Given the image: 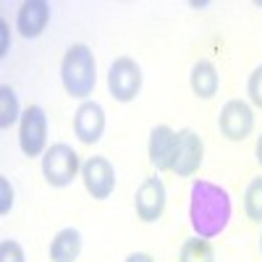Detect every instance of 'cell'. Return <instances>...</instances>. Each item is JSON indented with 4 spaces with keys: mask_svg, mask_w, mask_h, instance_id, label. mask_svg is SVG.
<instances>
[{
    "mask_svg": "<svg viewBox=\"0 0 262 262\" xmlns=\"http://www.w3.org/2000/svg\"><path fill=\"white\" fill-rule=\"evenodd\" d=\"M231 196L223 186L212 181H194L191 194H189V221L196 236L202 238H215L221 236L231 221Z\"/></svg>",
    "mask_w": 262,
    "mask_h": 262,
    "instance_id": "cell-1",
    "label": "cell"
},
{
    "mask_svg": "<svg viewBox=\"0 0 262 262\" xmlns=\"http://www.w3.org/2000/svg\"><path fill=\"white\" fill-rule=\"evenodd\" d=\"M60 81H63V90L71 97L90 100V95L97 86V63H95V53L86 45H71L63 53Z\"/></svg>",
    "mask_w": 262,
    "mask_h": 262,
    "instance_id": "cell-2",
    "label": "cell"
},
{
    "mask_svg": "<svg viewBox=\"0 0 262 262\" xmlns=\"http://www.w3.org/2000/svg\"><path fill=\"white\" fill-rule=\"evenodd\" d=\"M81 173V160L76 155V149L66 142H55L48 147V152L42 155V176L45 181L55 189L69 186L76 176Z\"/></svg>",
    "mask_w": 262,
    "mask_h": 262,
    "instance_id": "cell-3",
    "label": "cell"
},
{
    "mask_svg": "<svg viewBox=\"0 0 262 262\" xmlns=\"http://www.w3.org/2000/svg\"><path fill=\"white\" fill-rule=\"evenodd\" d=\"M18 147L27 158L48 152V116L39 105H29L18 121Z\"/></svg>",
    "mask_w": 262,
    "mask_h": 262,
    "instance_id": "cell-4",
    "label": "cell"
},
{
    "mask_svg": "<svg viewBox=\"0 0 262 262\" xmlns=\"http://www.w3.org/2000/svg\"><path fill=\"white\" fill-rule=\"evenodd\" d=\"M142 90V69L131 58H116L107 69V92L116 102H131L137 100Z\"/></svg>",
    "mask_w": 262,
    "mask_h": 262,
    "instance_id": "cell-5",
    "label": "cell"
},
{
    "mask_svg": "<svg viewBox=\"0 0 262 262\" xmlns=\"http://www.w3.org/2000/svg\"><path fill=\"white\" fill-rule=\"evenodd\" d=\"M205 160V142L202 137L196 134L194 128H184L179 131V139H176V152H173V160H170V170L181 179H189L200 170Z\"/></svg>",
    "mask_w": 262,
    "mask_h": 262,
    "instance_id": "cell-6",
    "label": "cell"
},
{
    "mask_svg": "<svg viewBox=\"0 0 262 262\" xmlns=\"http://www.w3.org/2000/svg\"><path fill=\"white\" fill-rule=\"evenodd\" d=\"M81 181H84V189L90 191L92 200H107L113 191H116V168L113 163L102 158V155H95V158H86L81 163Z\"/></svg>",
    "mask_w": 262,
    "mask_h": 262,
    "instance_id": "cell-7",
    "label": "cell"
},
{
    "mask_svg": "<svg viewBox=\"0 0 262 262\" xmlns=\"http://www.w3.org/2000/svg\"><path fill=\"white\" fill-rule=\"evenodd\" d=\"M217 126H221V134L231 142H244L252 128H254V111L252 105L244 100H228L223 105L221 116H217Z\"/></svg>",
    "mask_w": 262,
    "mask_h": 262,
    "instance_id": "cell-8",
    "label": "cell"
},
{
    "mask_svg": "<svg viewBox=\"0 0 262 262\" xmlns=\"http://www.w3.org/2000/svg\"><path fill=\"white\" fill-rule=\"evenodd\" d=\"M74 134L81 144H97L105 134V107L95 100H84L74 113Z\"/></svg>",
    "mask_w": 262,
    "mask_h": 262,
    "instance_id": "cell-9",
    "label": "cell"
},
{
    "mask_svg": "<svg viewBox=\"0 0 262 262\" xmlns=\"http://www.w3.org/2000/svg\"><path fill=\"white\" fill-rule=\"evenodd\" d=\"M134 207L139 221L144 223H155L158 217L165 212V184L158 176H149L139 184L137 194H134Z\"/></svg>",
    "mask_w": 262,
    "mask_h": 262,
    "instance_id": "cell-10",
    "label": "cell"
},
{
    "mask_svg": "<svg viewBox=\"0 0 262 262\" xmlns=\"http://www.w3.org/2000/svg\"><path fill=\"white\" fill-rule=\"evenodd\" d=\"M48 21H50V3H45V0H27V3L18 6L16 29L24 39H37L45 32Z\"/></svg>",
    "mask_w": 262,
    "mask_h": 262,
    "instance_id": "cell-11",
    "label": "cell"
},
{
    "mask_svg": "<svg viewBox=\"0 0 262 262\" xmlns=\"http://www.w3.org/2000/svg\"><path fill=\"white\" fill-rule=\"evenodd\" d=\"M176 139H179V131H173L165 123L149 131L147 152H149V163L158 170H170V160H173V152H176Z\"/></svg>",
    "mask_w": 262,
    "mask_h": 262,
    "instance_id": "cell-12",
    "label": "cell"
},
{
    "mask_svg": "<svg viewBox=\"0 0 262 262\" xmlns=\"http://www.w3.org/2000/svg\"><path fill=\"white\" fill-rule=\"evenodd\" d=\"M189 84H191V92L202 100H210L217 95L221 90V74H217L215 63L212 60H196L191 66V76H189Z\"/></svg>",
    "mask_w": 262,
    "mask_h": 262,
    "instance_id": "cell-13",
    "label": "cell"
},
{
    "mask_svg": "<svg viewBox=\"0 0 262 262\" xmlns=\"http://www.w3.org/2000/svg\"><path fill=\"white\" fill-rule=\"evenodd\" d=\"M81 254V233L79 228H60L50 242L53 262H76Z\"/></svg>",
    "mask_w": 262,
    "mask_h": 262,
    "instance_id": "cell-14",
    "label": "cell"
},
{
    "mask_svg": "<svg viewBox=\"0 0 262 262\" xmlns=\"http://www.w3.org/2000/svg\"><path fill=\"white\" fill-rule=\"evenodd\" d=\"M179 262H215V249L207 238L202 236H191L181 244Z\"/></svg>",
    "mask_w": 262,
    "mask_h": 262,
    "instance_id": "cell-15",
    "label": "cell"
},
{
    "mask_svg": "<svg viewBox=\"0 0 262 262\" xmlns=\"http://www.w3.org/2000/svg\"><path fill=\"white\" fill-rule=\"evenodd\" d=\"M16 121H21L18 97L8 84L0 86V128H11Z\"/></svg>",
    "mask_w": 262,
    "mask_h": 262,
    "instance_id": "cell-16",
    "label": "cell"
},
{
    "mask_svg": "<svg viewBox=\"0 0 262 262\" xmlns=\"http://www.w3.org/2000/svg\"><path fill=\"white\" fill-rule=\"evenodd\" d=\"M244 212L249 221L262 223V176L252 179L244 191Z\"/></svg>",
    "mask_w": 262,
    "mask_h": 262,
    "instance_id": "cell-17",
    "label": "cell"
},
{
    "mask_svg": "<svg viewBox=\"0 0 262 262\" xmlns=\"http://www.w3.org/2000/svg\"><path fill=\"white\" fill-rule=\"evenodd\" d=\"M0 262H27L21 244L13 242V238H3L0 242Z\"/></svg>",
    "mask_w": 262,
    "mask_h": 262,
    "instance_id": "cell-18",
    "label": "cell"
},
{
    "mask_svg": "<svg viewBox=\"0 0 262 262\" xmlns=\"http://www.w3.org/2000/svg\"><path fill=\"white\" fill-rule=\"evenodd\" d=\"M247 95H249L252 105L262 107V66H257V69L249 74V81H247Z\"/></svg>",
    "mask_w": 262,
    "mask_h": 262,
    "instance_id": "cell-19",
    "label": "cell"
},
{
    "mask_svg": "<svg viewBox=\"0 0 262 262\" xmlns=\"http://www.w3.org/2000/svg\"><path fill=\"white\" fill-rule=\"evenodd\" d=\"M13 207V189L6 176H0V215H8Z\"/></svg>",
    "mask_w": 262,
    "mask_h": 262,
    "instance_id": "cell-20",
    "label": "cell"
},
{
    "mask_svg": "<svg viewBox=\"0 0 262 262\" xmlns=\"http://www.w3.org/2000/svg\"><path fill=\"white\" fill-rule=\"evenodd\" d=\"M123 262H155V257L147 254V252H131Z\"/></svg>",
    "mask_w": 262,
    "mask_h": 262,
    "instance_id": "cell-21",
    "label": "cell"
},
{
    "mask_svg": "<svg viewBox=\"0 0 262 262\" xmlns=\"http://www.w3.org/2000/svg\"><path fill=\"white\" fill-rule=\"evenodd\" d=\"M0 32H3V48H0V55L8 53V24L6 21H0Z\"/></svg>",
    "mask_w": 262,
    "mask_h": 262,
    "instance_id": "cell-22",
    "label": "cell"
},
{
    "mask_svg": "<svg viewBox=\"0 0 262 262\" xmlns=\"http://www.w3.org/2000/svg\"><path fill=\"white\" fill-rule=\"evenodd\" d=\"M254 155H257V163L262 165V134L257 137V147H254Z\"/></svg>",
    "mask_w": 262,
    "mask_h": 262,
    "instance_id": "cell-23",
    "label": "cell"
},
{
    "mask_svg": "<svg viewBox=\"0 0 262 262\" xmlns=\"http://www.w3.org/2000/svg\"><path fill=\"white\" fill-rule=\"evenodd\" d=\"M259 252H262V236H259Z\"/></svg>",
    "mask_w": 262,
    "mask_h": 262,
    "instance_id": "cell-24",
    "label": "cell"
}]
</instances>
